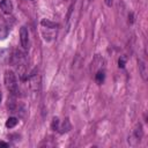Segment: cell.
<instances>
[{
	"label": "cell",
	"instance_id": "1",
	"mask_svg": "<svg viewBox=\"0 0 148 148\" xmlns=\"http://www.w3.org/2000/svg\"><path fill=\"white\" fill-rule=\"evenodd\" d=\"M3 81H5V86L7 88V90L9 92H12L13 95H15L18 90L17 87V79L16 75L13 71H6L5 75H3Z\"/></svg>",
	"mask_w": 148,
	"mask_h": 148
},
{
	"label": "cell",
	"instance_id": "2",
	"mask_svg": "<svg viewBox=\"0 0 148 148\" xmlns=\"http://www.w3.org/2000/svg\"><path fill=\"white\" fill-rule=\"evenodd\" d=\"M10 62L15 66H22L24 64V53H22L20 50H16L10 57Z\"/></svg>",
	"mask_w": 148,
	"mask_h": 148
},
{
	"label": "cell",
	"instance_id": "3",
	"mask_svg": "<svg viewBox=\"0 0 148 148\" xmlns=\"http://www.w3.org/2000/svg\"><path fill=\"white\" fill-rule=\"evenodd\" d=\"M20 40H21L22 47L27 50L29 47V32L25 27H21L20 29Z\"/></svg>",
	"mask_w": 148,
	"mask_h": 148
},
{
	"label": "cell",
	"instance_id": "4",
	"mask_svg": "<svg viewBox=\"0 0 148 148\" xmlns=\"http://www.w3.org/2000/svg\"><path fill=\"white\" fill-rule=\"evenodd\" d=\"M12 52L9 49H0V64H7L10 61Z\"/></svg>",
	"mask_w": 148,
	"mask_h": 148
},
{
	"label": "cell",
	"instance_id": "5",
	"mask_svg": "<svg viewBox=\"0 0 148 148\" xmlns=\"http://www.w3.org/2000/svg\"><path fill=\"white\" fill-rule=\"evenodd\" d=\"M0 9L5 14H10L13 12V3L10 0H2L0 2Z\"/></svg>",
	"mask_w": 148,
	"mask_h": 148
},
{
	"label": "cell",
	"instance_id": "6",
	"mask_svg": "<svg viewBox=\"0 0 148 148\" xmlns=\"http://www.w3.org/2000/svg\"><path fill=\"white\" fill-rule=\"evenodd\" d=\"M139 72L141 74L142 79L146 81L147 80V66H146V62L142 60H139Z\"/></svg>",
	"mask_w": 148,
	"mask_h": 148
},
{
	"label": "cell",
	"instance_id": "7",
	"mask_svg": "<svg viewBox=\"0 0 148 148\" xmlns=\"http://www.w3.org/2000/svg\"><path fill=\"white\" fill-rule=\"evenodd\" d=\"M40 24H42L43 27H46V28H50V29H54V28L58 27L57 23H54V22H52V21H50V20H45V18L40 21Z\"/></svg>",
	"mask_w": 148,
	"mask_h": 148
},
{
	"label": "cell",
	"instance_id": "8",
	"mask_svg": "<svg viewBox=\"0 0 148 148\" xmlns=\"http://www.w3.org/2000/svg\"><path fill=\"white\" fill-rule=\"evenodd\" d=\"M17 123H18L17 118H15V117H10V118H8L7 121H6V127H8V128H13V127H15V126L17 125Z\"/></svg>",
	"mask_w": 148,
	"mask_h": 148
},
{
	"label": "cell",
	"instance_id": "9",
	"mask_svg": "<svg viewBox=\"0 0 148 148\" xmlns=\"http://www.w3.org/2000/svg\"><path fill=\"white\" fill-rule=\"evenodd\" d=\"M134 135H135V138L140 141L141 140V138H142V135H143V132H142V126H141V124H138L136 126H135V130H134Z\"/></svg>",
	"mask_w": 148,
	"mask_h": 148
},
{
	"label": "cell",
	"instance_id": "10",
	"mask_svg": "<svg viewBox=\"0 0 148 148\" xmlns=\"http://www.w3.org/2000/svg\"><path fill=\"white\" fill-rule=\"evenodd\" d=\"M104 77H105V74H104L103 71H98V72L96 73V75H95V80H96V82H97L98 84H101V83L104 81Z\"/></svg>",
	"mask_w": 148,
	"mask_h": 148
},
{
	"label": "cell",
	"instance_id": "11",
	"mask_svg": "<svg viewBox=\"0 0 148 148\" xmlns=\"http://www.w3.org/2000/svg\"><path fill=\"white\" fill-rule=\"evenodd\" d=\"M71 123H69V120L68 119H66L65 121H64V124L61 125V127H60V132L61 133H66V132H68L69 130H71Z\"/></svg>",
	"mask_w": 148,
	"mask_h": 148
},
{
	"label": "cell",
	"instance_id": "12",
	"mask_svg": "<svg viewBox=\"0 0 148 148\" xmlns=\"http://www.w3.org/2000/svg\"><path fill=\"white\" fill-rule=\"evenodd\" d=\"M8 35V28L6 25H0V39L6 38Z\"/></svg>",
	"mask_w": 148,
	"mask_h": 148
},
{
	"label": "cell",
	"instance_id": "13",
	"mask_svg": "<svg viewBox=\"0 0 148 148\" xmlns=\"http://www.w3.org/2000/svg\"><path fill=\"white\" fill-rule=\"evenodd\" d=\"M51 127H52V130H59V118L58 117H54L53 119H52V124H51Z\"/></svg>",
	"mask_w": 148,
	"mask_h": 148
},
{
	"label": "cell",
	"instance_id": "14",
	"mask_svg": "<svg viewBox=\"0 0 148 148\" xmlns=\"http://www.w3.org/2000/svg\"><path fill=\"white\" fill-rule=\"evenodd\" d=\"M118 66L123 68V67L125 66V59H123V58H120V59L118 60Z\"/></svg>",
	"mask_w": 148,
	"mask_h": 148
},
{
	"label": "cell",
	"instance_id": "15",
	"mask_svg": "<svg viewBox=\"0 0 148 148\" xmlns=\"http://www.w3.org/2000/svg\"><path fill=\"white\" fill-rule=\"evenodd\" d=\"M113 1H114V0H104L105 5H106V6H109V7H111V6L113 5Z\"/></svg>",
	"mask_w": 148,
	"mask_h": 148
},
{
	"label": "cell",
	"instance_id": "16",
	"mask_svg": "<svg viewBox=\"0 0 148 148\" xmlns=\"http://www.w3.org/2000/svg\"><path fill=\"white\" fill-rule=\"evenodd\" d=\"M128 18H130L128 21H130L131 23H133V14H130V15H128Z\"/></svg>",
	"mask_w": 148,
	"mask_h": 148
},
{
	"label": "cell",
	"instance_id": "17",
	"mask_svg": "<svg viewBox=\"0 0 148 148\" xmlns=\"http://www.w3.org/2000/svg\"><path fill=\"white\" fill-rule=\"evenodd\" d=\"M0 147H8V143H6V142H0Z\"/></svg>",
	"mask_w": 148,
	"mask_h": 148
},
{
	"label": "cell",
	"instance_id": "18",
	"mask_svg": "<svg viewBox=\"0 0 148 148\" xmlns=\"http://www.w3.org/2000/svg\"><path fill=\"white\" fill-rule=\"evenodd\" d=\"M0 102H1V94H0Z\"/></svg>",
	"mask_w": 148,
	"mask_h": 148
}]
</instances>
